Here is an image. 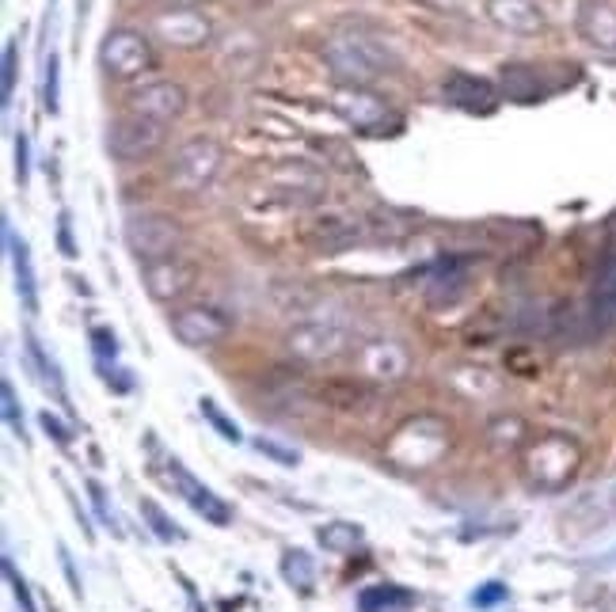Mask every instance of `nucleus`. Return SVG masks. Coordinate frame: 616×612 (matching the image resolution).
<instances>
[{
	"instance_id": "1",
	"label": "nucleus",
	"mask_w": 616,
	"mask_h": 612,
	"mask_svg": "<svg viewBox=\"0 0 616 612\" xmlns=\"http://www.w3.org/2000/svg\"><path fill=\"white\" fill-rule=\"evenodd\" d=\"M324 58H328L335 77L350 84H369V80L385 77L396 69V54L381 39H373L366 31H339L324 42Z\"/></svg>"
},
{
	"instance_id": "2",
	"label": "nucleus",
	"mask_w": 616,
	"mask_h": 612,
	"mask_svg": "<svg viewBox=\"0 0 616 612\" xmlns=\"http://www.w3.org/2000/svg\"><path fill=\"white\" fill-rule=\"evenodd\" d=\"M179 240H183V229L175 225L168 213H130L126 217V244L145 263L172 259Z\"/></svg>"
},
{
	"instance_id": "3",
	"label": "nucleus",
	"mask_w": 616,
	"mask_h": 612,
	"mask_svg": "<svg viewBox=\"0 0 616 612\" xmlns=\"http://www.w3.org/2000/svg\"><path fill=\"white\" fill-rule=\"evenodd\" d=\"M160 145H164V122L134 115V111L126 118H118L111 126V134H107V149H111L115 160H145Z\"/></svg>"
},
{
	"instance_id": "4",
	"label": "nucleus",
	"mask_w": 616,
	"mask_h": 612,
	"mask_svg": "<svg viewBox=\"0 0 616 612\" xmlns=\"http://www.w3.org/2000/svg\"><path fill=\"white\" fill-rule=\"evenodd\" d=\"M221 172V145L210 137H191L187 145H179L172 156V175L183 191H202L210 187L213 175Z\"/></svg>"
},
{
	"instance_id": "5",
	"label": "nucleus",
	"mask_w": 616,
	"mask_h": 612,
	"mask_svg": "<svg viewBox=\"0 0 616 612\" xmlns=\"http://www.w3.org/2000/svg\"><path fill=\"white\" fill-rule=\"evenodd\" d=\"M164 476H168V483H172L175 495L183 498L194 514H202V521H210V525H229L232 521L229 502H221V498L213 495L202 479H194L175 457H164Z\"/></svg>"
},
{
	"instance_id": "6",
	"label": "nucleus",
	"mask_w": 616,
	"mask_h": 612,
	"mask_svg": "<svg viewBox=\"0 0 616 612\" xmlns=\"http://www.w3.org/2000/svg\"><path fill=\"white\" fill-rule=\"evenodd\" d=\"M99 61L115 77H137V73L153 69V50H149L145 35H137V31H111L99 50Z\"/></svg>"
},
{
	"instance_id": "7",
	"label": "nucleus",
	"mask_w": 616,
	"mask_h": 612,
	"mask_svg": "<svg viewBox=\"0 0 616 612\" xmlns=\"http://www.w3.org/2000/svg\"><path fill=\"white\" fill-rule=\"evenodd\" d=\"M229 316L221 308L210 305H191V308H175L172 312V331L179 335V343L187 346H210L217 339L229 335Z\"/></svg>"
},
{
	"instance_id": "8",
	"label": "nucleus",
	"mask_w": 616,
	"mask_h": 612,
	"mask_svg": "<svg viewBox=\"0 0 616 612\" xmlns=\"http://www.w3.org/2000/svg\"><path fill=\"white\" fill-rule=\"evenodd\" d=\"M343 346H347V331L335 324H324V320H308V324H297L289 331V350L301 354L305 362L335 358Z\"/></svg>"
},
{
	"instance_id": "9",
	"label": "nucleus",
	"mask_w": 616,
	"mask_h": 612,
	"mask_svg": "<svg viewBox=\"0 0 616 612\" xmlns=\"http://www.w3.org/2000/svg\"><path fill=\"white\" fill-rule=\"evenodd\" d=\"M187 107V92L172 84V80H153L145 88H137L130 96V111L145 118H156V122H168V118H179Z\"/></svg>"
},
{
	"instance_id": "10",
	"label": "nucleus",
	"mask_w": 616,
	"mask_h": 612,
	"mask_svg": "<svg viewBox=\"0 0 616 612\" xmlns=\"http://www.w3.org/2000/svg\"><path fill=\"white\" fill-rule=\"evenodd\" d=\"M145 286L156 301H175L179 293L194 286V267L183 259H160V263H145Z\"/></svg>"
},
{
	"instance_id": "11",
	"label": "nucleus",
	"mask_w": 616,
	"mask_h": 612,
	"mask_svg": "<svg viewBox=\"0 0 616 612\" xmlns=\"http://www.w3.org/2000/svg\"><path fill=\"white\" fill-rule=\"evenodd\" d=\"M578 31L590 46L616 54V8L609 0H586L578 8Z\"/></svg>"
},
{
	"instance_id": "12",
	"label": "nucleus",
	"mask_w": 616,
	"mask_h": 612,
	"mask_svg": "<svg viewBox=\"0 0 616 612\" xmlns=\"http://www.w3.org/2000/svg\"><path fill=\"white\" fill-rule=\"evenodd\" d=\"M442 96L453 103V107H464V111H476V115H487L495 107V88L480 77H468V73H449L442 80Z\"/></svg>"
},
{
	"instance_id": "13",
	"label": "nucleus",
	"mask_w": 616,
	"mask_h": 612,
	"mask_svg": "<svg viewBox=\"0 0 616 612\" xmlns=\"http://www.w3.org/2000/svg\"><path fill=\"white\" fill-rule=\"evenodd\" d=\"M487 12L510 35H537L544 23L537 0H487Z\"/></svg>"
},
{
	"instance_id": "14",
	"label": "nucleus",
	"mask_w": 616,
	"mask_h": 612,
	"mask_svg": "<svg viewBox=\"0 0 616 612\" xmlns=\"http://www.w3.org/2000/svg\"><path fill=\"white\" fill-rule=\"evenodd\" d=\"M4 244H8V255H12V270H16V289H20L23 308H39V278H35V263H31V251L23 244V236L12 232V225L4 221Z\"/></svg>"
},
{
	"instance_id": "15",
	"label": "nucleus",
	"mask_w": 616,
	"mask_h": 612,
	"mask_svg": "<svg viewBox=\"0 0 616 612\" xmlns=\"http://www.w3.org/2000/svg\"><path fill=\"white\" fill-rule=\"evenodd\" d=\"M415 593L396 586V582H377L358 593V612H411Z\"/></svg>"
},
{
	"instance_id": "16",
	"label": "nucleus",
	"mask_w": 616,
	"mask_h": 612,
	"mask_svg": "<svg viewBox=\"0 0 616 612\" xmlns=\"http://www.w3.org/2000/svg\"><path fill=\"white\" fill-rule=\"evenodd\" d=\"M160 31L168 42H179V46H194V42L206 39V20L194 16L191 8H175L172 16H160Z\"/></svg>"
},
{
	"instance_id": "17",
	"label": "nucleus",
	"mask_w": 616,
	"mask_h": 612,
	"mask_svg": "<svg viewBox=\"0 0 616 612\" xmlns=\"http://www.w3.org/2000/svg\"><path fill=\"white\" fill-rule=\"evenodd\" d=\"M358 236H362V229H358V221H350V217H328V221H320L316 232H312V240H316V248L320 251H343V248H350Z\"/></svg>"
},
{
	"instance_id": "18",
	"label": "nucleus",
	"mask_w": 616,
	"mask_h": 612,
	"mask_svg": "<svg viewBox=\"0 0 616 612\" xmlns=\"http://www.w3.org/2000/svg\"><path fill=\"white\" fill-rule=\"evenodd\" d=\"M27 358H31V365H35V377H39L46 388H54V396H58V400H65V381H61L58 362H54V358L42 350L35 335H27Z\"/></svg>"
},
{
	"instance_id": "19",
	"label": "nucleus",
	"mask_w": 616,
	"mask_h": 612,
	"mask_svg": "<svg viewBox=\"0 0 616 612\" xmlns=\"http://www.w3.org/2000/svg\"><path fill=\"white\" fill-rule=\"evenodd\" d=\"M282 578H286L297 593L312 590V582H316V567H312L308 552H301V548H289V552L282 555Z\"/></svg>"
},
{
	"instance_id": "20",
	"label": "nucleus",
	"mask_w": 616,
	"mask_h": 612,
	"mask_svg": "<svg viewBox=\"0 0 616 612\" xmlns=\"http://www.w3.org/2000/svg\"><path fill=\"white\" fill-rule=\"evenodd\" d=\"M362 529L354 525V521H328L324 529H320V544L328 548V552H339V555H347L354 552L358 544H362Z\"/></svg>"
},
{
	"instance_id": "21",
	"label": "nucleus",
	"mask_w": 616,
	"mask_h": 612,
	"mask_svg": "<svg viewBox=\"0 0 616 612\" xmlns=\"http://www.w3.org/2000/svg\"><path fill=\"white\" fill-rule=\"evenodd\" d=\"M366 365L377 373V377H400V373H404V365H407V358H404V350H400V346L385 343V346H373V354H369Z\"/></svg>"
},
{
	"instance_id": "22",
	"label": "nucleus",
	"mask_w": 616,
	"mask_h": 612,
	"mask_svg": "<svg viewBox=\"0 0 616 612\" xmlns=\"http://www.w3.org/2000/svg\"><path fill=\"white\" fill-rule=\"evenodd\" d=\"M502 84H506V92L514 99H533L540 96V80L533 69H525V65H510L506 73H502Z\"/></svg>"
},
{
	"instance_id": "23",
	"label": "nucleus",
	"mask_w": 616,
	"mask_h": 612,
	"mask_svg": "<svg viewBox=\"0 0 616 612\" xmlns=\"http://www.w3.org/2000/svg\"><path fill=\"white\" fill-rule=\"evenodd\" d=\"M198 411L206 415V422H210L213 430H217V434H221L225 441H232V445H236V441H244L240 426H236V422H232L229 415H225V411H221V407L210 400V396H202V400H198Z\"/></svg>"
},
{
	"instance_id": "24",
	"label": "nucleus",
	"mask_w": 616,
	"mask_h": 612,
	"mask_svg": "<svg viewBox=\"0 0 616 612\" xmlns=\"http://www.w3.org/2000/svg\"><path fill=\"white\" fill-rule=\"evenodd\" d=\"M141 514L149 517V529H153V533L160 536L164 544H172V540H183V529L168 521V514H164L160 506H156L153 498H141Z\"/></svg>"
},
{
	"instance_id": "25",
	"label": "nucleus",
	"mask_w": 616,
	"mask_h": 612,
	"mask_svg": "<svg viewBox=\"0 0 616 612\" xmlns=\"http://www.w3.org/2000/svg\"><path fill=\"white\" fill-rule=\"evenodd\" d=\"M4 578H8V590H12V597H16V605H20V612H39V605H35V597H31V590H27V582H23V574L16 571V563L4 555Z\"/></svg>"
},
{
	"instance_id": "26",
	"label": "nucleus",
	"mask_w": 616,
	"mask_h": 612,
	"mask_svg": "<svg viewBox=\"0 0 616 612\" xmlns=\"http://www.w3.org/2000/svg\"><path fill=\"white\" fill-rule=\"evenodd\" d=\"M0 407H4V422H8V430L23 438V411H20V400H16L12 381H0Z\"/></svg>"
},
{
	"instance_id": "27",
	"label": "nucleus",
	"mask_w": 616,
	"mask_h": 612,
	"mask_svg": "<svg viewBox=\"0 0 616 612\" xmlns=\"http://www.w3.org/2000/svg\"><path fill=\"white\" fill-rule=\"evenodd\" d=\"M339 107H343V115L354 118V122H377V118L385 115L369 96H354V103H350V96H339Z\"/></svg>"
},
{
	"instance_id": "28",
	"label": "nucleus",
	"mask_w": 616,
	"mask_h": 612,
	"mask_svg": "<svg viewBox=\"0 0 616 612\" xmlns=\"http://www.w3.org/2000/svg\"><path fill=\"white\" fill-rule=\"evenodd\" d=\"M42 107L58 115V58L54 54L46 58V69H42Z\"/></svg>"
},
{
	"instance_id": "29",
	"label": "nucleus",
	"mask_w": 616,
	"mask_h": 612,
	"mask_svg": "<svg viewBox=\"0 0 616 612\" xmlns=\"http://www.w3.org/2000/svg\"><path fill=\"white\" fill-rule=\"evenodd\" d=\"M92 346H96V358L103 369H111L118 358V343H115V331L111 327H96L92 331Z\"/></svg>"
},
{
	"instance_id": "30",
	"label": "nucleus",
	"mask_w": 616,
	"mask_h": 612,
	"mask_svg": "<svg viewBox=\"0 0 616 612\" xmlns=\"http://www.w3.org/2000/svg\"><path fill=\"white\" fill-rule=\"evenodd\" d=\"M0 99L8 103L16 92V42H4V61H0Z\"/></svg>"
},
{
	"instance_id": "31",
	"label": "nucleus",
	"mask_w": 616,
	"mask_h": 612,
	"mask_svg": "<svg viewBox=\"0 0 616 612\" xmlns=\"http://www.w3.org/2000/svg\"><path fill=\"white\" fill-rule=\"evenodd\" d=\"M255 449H259V453H267L270 460H278V464H282V468H293V464H297V449H286V445H278V441H270V438H255Z\"/></svg>"
},
{
	"instance_id": "32",
	"label": "nucleus",
	"mask_w": 616,
	"mask_h": 612,
	"mask_svg": "<svg viewBox=\"0 0 616 612\" xmlns=\"http://www.w3.org/2000/svg\"><path fill=\"white\" fill-rule=\"evenodd\" d=\"M88 495H92V502H96V514H99V521L111 529V533H122V525H118V517H115V510L107 506V495H103V487L99 483H88Z\"/></svg>"
},
{
	"instance_id": "33",
	"label": "nucleus",
	"mask_w": 616,
	"mask_h": 612,
	"mask_svg": "<svg viewBox=\"0 0 616 612\" xmlns=\"http://www.w3.org/2000/svg\"><path fill=\"white\" fill-rule=\"evenodd\" d=\"M499 601H506V586H502V582H487V586H480V590L472 593V605H476V609H491V605H499Z\"/></svg>"
},
{
	"instance_id": "34",
	"label": "nucleus",
	"mask_w": 616,
	"mask_h": 612,
	"mask_svg": "<svg viewBox=\"0 0 616 612\" xmlns=\"http://www.w3.org/2000/svg\"><path fill=\"white\" fill-rule=\"evenodd\" d=\"M39 426L46 430V434H50V438L58 441V445H69V441H73V430H69V426H65L61 419H54L50 411H42V415H39Z\"/></svg>"
},
{
	"instance_id": "35",
	"label": "nucleus",
	"mask_w": 616,
	"mask_h": 612,
	"mask_svg": "<svg viewBox=\"0 0 616 612\" xmlns=\"http://www.w3.org/2000/svg\"><path fill=\"white\" fill-rule=\"evenodd\" d=\"M61 571H65V578H69V586H73V593H77V597H84V582H80L77 567H73V555L65 552V548H61Z\"/></svg>"
},
{
	"instance_id": "36",
	"label": "nucleus",
	"mask_w": 616,
	"mask_h": 612,
	"mask_svg": "<svg viewBox=\"0 0 616 612\" xmlns=\"http://www.w3.org/2000/svg\"><path fill=\"white\" fill-rule=\"evenodd\" d=\"M16 175H20V183L27 179V137L16 134Z\"/></svg>"
},
{
	"instance_id": "37",
	"label": "nucleus",
	"mask_w": 616,
	"mask_h": 612,
	"mask_svg": "<svg viewBox=\"0 0 616 612\" xmlns=\"http://www.w3.org/2000/svg\"><path fill=\"white\" fill-rule=\"evenodd\" d=\"M58 240H61V251H65V255H77V244H73V232H69V217H61Z\"/></svg>"
},
{
	"instance_id": "38",
	"label": "nucleus",
	"mask_w": 616,
	"mask_h": 612,
	"mask_svg": "<svg viewBox=\"0 0 616 612\" xmlns=\"http://www.w3.org/2000/svg\"><path fill=\"white\" fill-rule=\"evenodd\" d=\"M168 4H175V8H191V4H198V0H168Z\"/></svg>"
}]
</instances>
